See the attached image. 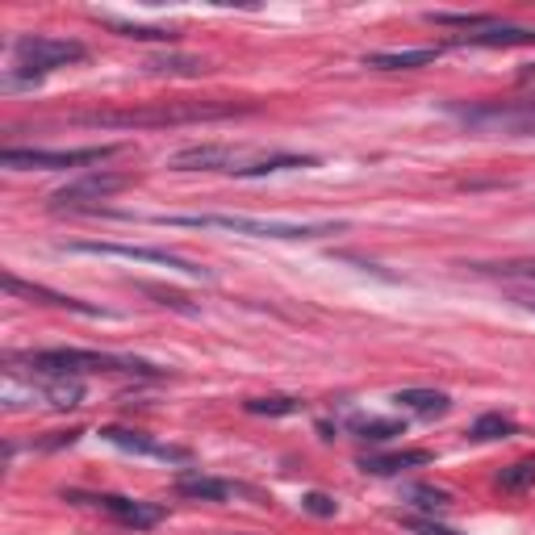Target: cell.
I'll return each instance as SVG.
<instances>
[{"label":"cell","instance_id":"obj_1","mask_svg":"<svg viewBox=\"0 0 535 535\" xmlns=\"http://www.w3.org/2000/svg\"><path fill=\"white\" fill-rule=\"evenodd\" d=\"M13 372H30V377H88V372H122V377H164L138 356H109V352H84V347H46V352H21L9 356Z\"/></svg>","mask_w":535,"mask_h":535},{"label":"cell","instance_id":"obj_29","mask_svg":"<svg viewBox=\"0 0 535 535\" xmlns=\"http://www.w3.org/2000/svg\"><path fill=\"white\" fill-rule=\"evenodd\" d=\"M402 527H406V531H414V535H460V531H452L448 523H435L431 515H414V519H402Z\"/></svg>","mask_w":535,"mask_h":535},{"label":"cell","instance_id":"obj_12","mask_svg":"<svg viewBox=\"0 0 535 535\" xmlns=\"http://www.w3.org/2000/svg\"><path fill=\"white\" fill-rule=\"evenodd\" d=\"M172 172H235V147L209 143V147H184L168 159Z\"/></svg>","mask_w":535,"mask_h":535},{"label":"cell","instance_id":"obj_14","mask_svg":"<svg viewBox=\"0 0 535 535\" xmlns=\"http://www.w3.org/2000/svg\"><path fill=\"white\" fill-rule=\"evenodd\" d=\"M456 46H481V51H502V46H535V30L531 26H498L490 30H473V34H460Z\"/></svg>","mask_w":535,"mask_h":535},{"label":"cell","instance_id":"obj_7","mask_svg":"<svg viewBox=\"0 0 535 535\" xmlns=\"http://www.w3.org/2000/svg\"><path fill=\"white\" fill-rule=\"evenodd\" d=\"M67 251L76 255H113V260H138V264H159L168 272H184V276H197V281H209V268L184 260L176 251H164V247H130V243H67Z\"/></svg>","mask_w":535,"mask_h":535},{"label":"cell","instance_id":"obj_21","mask_svg":"<svg viewBox=\"0 0 535 535\" xmlns=\"http://www.w3.org/2000/svg\"><path fill=\"white\" fill-rule=\"evenodd\" d=\"M519 427H515V418H506V414H498V410H490V414H481L477 423L469 427V439H477V444H490V439H510Z\"/></svg>","mask_w":535,"mask_h":535},{"label":"cell","instance_id":"obj_27","mask_svg":"<svg viewBox=\"0 0 535 535\" xmlns=\"http://www.w3.org/2000/svg\"><path fill=\"white\" fill-rule=\"evenodd\" d=\"M477 272L506 276V281H535V260H510V264H477Z\"/></svg>","mask_w":535,"mask_h":535},{"label":"cell","instance_id":"obj_8","mask_svg":"<svg viewBox=\"0 0 535 535\" xmlns=\"http://www.w3.org/2000/svg\"><path fill=\"white\" fill-rule=\"evenodd\" d=\"M134 184V176H126V172H84L80 180H72V184H63V189H55L51 193V209H84V205H97V201H105V197H113V193H122V189H130Z\"/></svg>","mask_w":535,"mask_h":535},{"label":"cell","instance_id":"obj_10","mask_svg":"<svg viewBox=\"0 0 535 535\" xmlns=\"http://www.w3.org/2000/svg\"><path fill=\"white\" fill-rule=\"evenodd\" d=\"M101 439H109L113 448L134 452V456H151V460H168V464H189L193 452L184 444H159L147 431H130V427H101Z\"/></svg>","mask_w":535,"mask_h":535},{"label":"cell","instance_id":"obj_23","mask_svg":"<svg viewBox=\"0 0 535 535\" xmlns=\"http://www.w3.org/2000/svg\"><path fill=\"white\" fill-rule=\"evenodd\" d=\"M243 410H247V414L285 418V414H297V410H301V402H297V398H289V393H268V398H251V402H243Z\"/></svg>","mask_w":535,"mask_h":535},{"label":"cell","instance_id":"obj_3","mask_svg":"<svg viewBox=\"0 0 535 535\" xmlns=\"http://www.w3.org/2000/svg\"><path fill=\"white\" fill-rule=\"evenodd\" d=\"M159 226H193V230H230L251 239H327L347 230V222H268L247 214H155Z\"/></svg>","mask_w":535,"mask_h":535},{"label":"cell","instance_id":"obj_15","mask_svg":"<svg viewBox=\"0 0 535 535\" xmlns=\"http://www.w3.org/2000/svg\"><path fill=\"white\" fill-rule=\"evenodd\" d=\"M444 55V46H414V51H372L364 55V67H377V72H414V67H427Z\"/></svg>","mask_w":535,"mask_h":535},{"label":"cell","instance_id":"obj_30","mask_svg":"<svg viewBox=\"0 0 535 535\" xmlns=\"http://www.w3.org/2000/svg\"><path fill=\"white\" fill-rule=\"evenodd\" d=\"M147 297H159V306H172L180 314H197V306H189V297H180V293H168V289H155V285H143Z\"/></svg>","mask_w":535,"mask_h":535},{"label":"cell","instance_id":"obj_2","mask_svg":"<svg viewBox=\"0 0 535 535\" xmlns=\"http://www.w3.org/2000/svg\"><path fill=\"white\" fill-rule=\"evenodd\" d=\"M247 113V105L235 101H189V105H155V109H97L80 113V126L97 130H147V126H189V122H218Z\"/></svg>","mask_w":535,"mask_h":535},{"label":"cell","instance_id":"obj_25","mask_svg":"<svg viewBox=\"0 0 535 535\" xmlns=\"http://www.w3.org/2000/svg\"><path fill=\"white\" fill-rule=\"evenodd\" d=\"M431 26H460V30H490L498 26V17L490 13H427Z\"/></svg>","mask_w":535,"mask_h":535},{"label":"cell","instance_id":"obj_22","mask_svg":"<svg viewBox=\"0 0 535 535\" xmlns=\"http://www.w3.org/2000/svg\"><path fill=\"white\" fill-rule=\"evenodd\" d=\"M535 485V456H523V460H515L510 469H502V477H498V490L502 494H527Z\"/></svg>","mask_w":535,"mask_h":535},{"label":"cell","instance_id":"obj_28","mask_svg":"<svg viewBox=\"0 0 535 535\" xmlns=\"http://www.w3.org/2000/svg\"><path fill=\"white\" fill-rule=\"evenodd\" d=\"M301 510H310V515H318V519H335V515H339V502H335L331 494L310 490L306 498H301Z\"/></svg>","mask_w":535,"mask_h":535},{"label":"cell","instance_id":"obj_9","mask_svg":"<svg viewBox=\"0 0 535 535\" xmlns=\"http://www.w3.org/2000/svg\"><path fill=\"white\" fill-rule=\"evenodd\" d=\"M72 498L105 510V515H113L122 527H134V531L159 527L168 519V506H159V502H138V498H122V494H72Z\"/></svg>","mask_w":535,"mask_h":535},{"label":"cell","instance_id":"obj_19","mask_svg":"<svg viewBox=\"0 0 535 535\" xmlns=\"http://www.w3.org/2000/svg\"><path fill=\"white\" fill-rule=\"evenodd\" d=\"M402 498L414 506V510H423V515H444V510L452 506V494L448 490H439V485H427V481H410L402 485Z\"/></svg>","mask_w":535,"mask_h":535},{"label":"cell","instance_id":"obj_20","mask_svg":"<svg viewBox=\"0 0 535 535\" xmlns=\"http://www.w3.org/2000/svg\"><path fill=\"white\" fill-rule=\"evenodd\" d=\"M352 435L364 439V444H389L393 435H406V423H398V418H356L352 423Z\"/></svg>","mask_w":535,"mask_h":535},{"label":"cell","instance_id":"obj_26","mask_svg":"<svg viewBox=\"0 0 535 535\" xmlns=\"http://www.w3.org/2000/svg\"><path fill=\"white\" fill-rule=\"evenodd\" d=\"M147 67L151 72H168V76H201L205 72V63L193 55H164V59H151Z\"/></svg>","mask_w":535,"mask_h":535},{"label":"cell","instance_id":"obj_17","mask_svg":"<svg viewBox=\"0 0 535 535\" xmlns=\"http://www.w3.org/2000/svg\"><path fill=\"white\" fill-rule=\"evenodd\" d=\"M393 402H398L402 410H410V414H418V418H444L452 410V398L444 389H398Z\"/></svg>","mask_w":535,"mask_h":535},{"label":"cell","instance_id":"obj_31","mask_svg":"<svg viewBox=\"0 0 535 535\" xmlns=\"http://www.w3.org/2000/svg\"><path fill=\"white\" fill-rule=\"evenodd\" d=\"M515 306H523V310H531V314H535V289H527V293H515Z\"/></svg>","mask_w":535,"mask_h":535},{"label":"cell","instance_id":"obj_11","mask_svg":"<svg viewBox=\"0 0 535 535\" xmlns=\"http://www.w3.org/2000/svg\"><path fill=\"white\" fill-rule=\"evenodd\" d=\"M0 285H5V293H13V297L38 301V306H51V310H72V314H84V318H109V310H101V306H88V301L55 293V289H46V285H30V281H21V276H13V272L0 276Z\"/></svg>","mask_w":535,"mask_h":535},{"label":"cell","instance_id":"obj_13","mask_svg":"<svg viewBox=\"0 0 535 535\" xmlns=\"http://www.w3.org/2000/svg\"><path fill=\"white\" fill-rule=\"evenodd\" d=\"M176 494L184 498H201V502H230L239 494H251L247 485L226 481V477H209V473H180L176 477Z\"/></svg>","mask_w":535,"mask_h":535},{"label":"cell","instance_id":"obj_6","mask_svg":"<svg viewBox=\"0 0 535 535\" xmlns=\"http://www.w3.org/2000/svg\"><path fill=\"white\" fill-rule=\"evenodd\" d=\"M118 155V147H67V151H42V147H5L0 164L13 172H67V168H88V164H105Z\"/></svg>","mask_w":535,"mask_h":535},{"label":"cell","instance_id":"obj_24","mask_svg":"<svg viewBox=\"0 0 535 535\" xmlns=\"http://www.w3.org/2000/svg\"><path fill=\"white\" fill-rule=\"evenodd\" d=\"M105 26L122 38H138V42H176V30H164V26H134V21H113L105 17Z\"/></svg>","mask_w":535,"mask_h":535},{"label":"cell","instance_id":"obj_18","mask_svg":"<svg viewBox=\"0 0 535 535\" xmlns=\"http://www.w3.org/2000/svg\"><path fill=\"white\" fill-rule=\"evenodd\" d=\"M314 164H318V155H293V151H281V155L255 159V164H235V172H230V176L251 180V176H272V172H293V168H314Z\"/></svg>","mask_w":535,"mask_h":535},{"label":"cell","instance_id":"obj_16","mask_svg":"<svg viewBox=\"0 0 535 535\" xmlns=\"http://www.w3.org/2000/svg\"><path fill=\"white\" fill-rule=\"evenodd\" d=\"M431 464L427 448H406V452H381V456H360V469L372 477H393V473H406V469H423Z\"/></svg>","mask_w":535,"mask_h":535},{"label":"cell","instance_id":"obj_5","mask_svg":"<svg viewBox=\"0 0 535 535\" xmlns=\"http://www.w3.org/2000/svg\"><path fill=\"white\" fill-rule=\"evenodd\" d=\"M452 118L477 134H535V101L452 105Z\"/></svg>","mask_w":535,"mask_h":535},{"label":"cell","instance_id":"obj_4","mask_svg":"<svg viewBox=\"0 0 535 535\" xmlns=\"http://www.w3.org/2000/svg\"><path fill=\"white\" fill-rule=\"evenodd\" d=\"M13 72L5 76L9 88L17 84H38L42 76L59 72V67H72L88 59V46L72 42V38H46V34H21L13 42Z\"/></svg>","mask_w":535,"mask_h":535}]
</instances>
